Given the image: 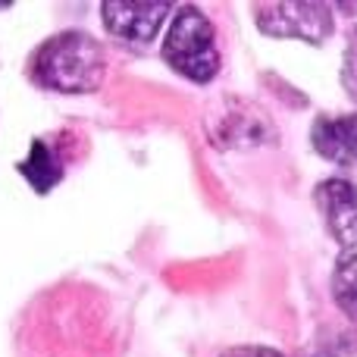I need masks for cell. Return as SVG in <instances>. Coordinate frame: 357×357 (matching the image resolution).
Returning a JSON list of instances; mask_svg holds the SVG:
<instances>
[{"instance_id": "1", "label": "cell", "mask_w": 357, "mask_h": 357, "mask_svg": "<svg viewBox=\"0 0 357 357\" xmlns=\"http://www.w3.org/2000/svg\"><path fill=\"white\" fill-rule=\"evenodd\" d=\"M104 50L88 31H60L31 56V79L60 94H85L104 82Z\"/></svg>"}, {"instance_id": "2", "label": "cell", "mask_w": 357, "mask_h": 357, "mask_svg": "<svg viewBox=\"0 0 357 357\" xmlns=\"http://www.w3.org/2000/svg\"><path fill=\"white\" fill-rule=\"evenodd\" d=\"M163 60L178 75L191 82H210L220 73V50H216L213 22L197 6H182L163 41Z\"/></svg>"}, {"instance_id": "3", "label": "cell", "mask_w": 357, "mask_h": 357, "mask_svg": "<svg viewBox=\"0 0 357 357\" xmlns=\"http://www.w3.org/2000/svg\"><path fill=\"white\" fill-rule=\"evenodd\" d=\"M257 29L273 38H298L320 44L333 35V10L326 3H264L257 6Z\"/></svg>"}, {"instance_id": "4", "label": "cell", "mask_w": 357, "mask_h": 357, "mask_svg": "<svg viewBox=\"0 0 357 357\" xmlns=\"http://www.w3.org/2000/svg\"><path fill=\"white\" fill-rule=\"evenodd\" d=\"M173 6L163 0H107L100 6L104 25L113 38H123L132 44H148L160 31L163 19L169 16Z\"/></svg>"}, {"instance_id": "5", "label": "cell", "mask_w": 357, "mask_h": 357, "mask_svg": "<svg viewBox=\"0 0 357 357\" xmlns=\"http://www.w3.org/2000/svg\"><path fill=\"white\" fill-rule=\"evenodd\" d=\"M317 207L326 220L329 232L339 238V245L357 248V185L348 178H326L317 185Z\"/></svg>"}, {"instance_id": "6", "label": "cell", "mask_w": 357, "mask_h": 357, "mask_svg": "<svg viewBox=\"0 0 357 357\" xmlns=\"http://www.w3.org/2000/svg\"><path fill=\"white\" fill-rule=\"evenodd\" d=\"M310 138H314V148L320 157L339 163V167H357V113L320 116Z\"/></svg>"}, {"instance_id": "7", "label": "cell", "mask_w": 357, "mask_h": 357, "mask_svg": "<svg viewBox=\"0 0 357 357\" xmlns=\"http://www.w3.org/2000/svg\"><path fill=\"white\" fill-rule=\"evenodd\" d=\"M232 113H222L220 119H213V126H220V132H213L216 148H235V144H264L273 142L276 132H273L270 119L260 110L248 104H229Z\"/></svg>"}, {"instance_id": "8", "label": "cell", "mask_w": 357, "mask_h": 357, "mask_svg": "<svg viewBox=\"0 0 357 357\" xmlns=\"http://www.w3.org/2000/svg\"><path fill=\"white\" fill-rule=\"evenodd\" d=\"M19 173L29 178V185L38 195H47L63 176V163L56 157V151L44 142H31V151L22 163H19Z\"/></svg>"}, {"instance_id": "9", "label": "cell", "mask_w": 357, "mask_h": 357, "mask_svg": "<svg viewBox=\"0 0 357 357\" xmlns=\"http://www.w3.org/2000/svg\"><path fill=\"white\" fill-rule=\"evenodd\" d=\"M333 295L339 301V307L351 320H357V251L339 260L335 276H333Z\"/></svg>"}, {"instance_id": "10", "label": "cell", "mask_w": 357, "mask_h": 357, "mask_svg": "<svg viewBox=\"0 0 357 357\" xmlns=\"http://www.w3.org/2000/svg\"><path fill=\"white\" fill-rule=\"evenodd\" d=\"M342 82H345L348 94L357 100V25L348 38V54H345V69H342Z\"/></svg>"}, {"instance_id": "11", "label": "cell", "mask_w": 357, "mask_h": 357, "mask_svg": "<svg viewBox=\"0 0 357 357\" xmlns=\"http://www.w3.org/2000/svg\"><path fill=\"white\" fill-rule=\"evenodd\" d=\"M220 357H285L276 348H264V345H235L229 351H222Z\"/></svg>"}]
</instances>
